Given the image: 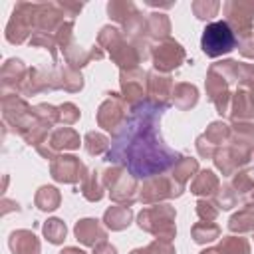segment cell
<instances>
[{
	"label": "cell",
	"instance_id": "6da1fadb",
	"mask_svg": "<svg viewBox=\"0 0 254 254\" xmlns=\"http://www.w3.org/2000/svg\"><path fill=\"white\" fill-rule=\"evenodd\" d=\"M163 109L153 103H139L133 115L117 135L115 145L107 151V161L123 163L133 177H155L173 167L181 155L169 149L157 129Z\"/></svg>",
	"mask_w": 254,
	"mask_h": 254
},
{
	"label": "cell",
	"instance_id": "7a4b0ae2",
	"mask_svg": "<svg viewBox=\"0 0 254 254\" xmlns=\"http://www.w3.org/2000/svg\"><path fill=\"white\" fill-rule=\"evenodd\" d=\"M238 83V62L224 60L218 64H212L206 73V93L208 99L214 103L216 111L224 115L230 107V83Z\"/></svg>",
	"mask_w": 254,
	"mask_h": 254
},
{
	"label": "cell",
	"instance_id": "3957f363",
	"mask_svg": "<svg viewBox=\"0 0 254 254\" xmlns=\"http://www.w3.org/2000/svg\"><path fill=\"white\" fill-rule=\"evenodd\" d=\"M97 42H99V46H103L109 52L111 60L121 69H135L147 58L133 40L129 42L123 36V32L113 28V26H103L99 36H97Z\"/></svg>",
	"mask_w": 254,
	"mask_h": 254
},
{
	"label": "cell",
	"instance_id": "277c9868",
	"mask_svg": "<svg viewBox=\"0 0 254 254\" xmlns=\"http://www.w3.org/2000/svg\"><path fill=\"white\" fill-rule=\"evenodd\" d=\"M175 218L177 212L171 204H155L149 208H143L137 216V224L141 230L161 238V240H173L177 234L175 228Z\"/></svg>",
	"mask_w": 254,
	"mask_h": 254
},
{
	"label": "cell",
	"instance_id": "5b68a950",
	"mask_svg": "<svg viewBox=\"0 0 254 254\" xmlns=\"http://www.w3.org/2000/svg\"><path fill=\"white\" fill-rule=\"evenodd\" d=\"M103 185L109 189V196L117 204L131 206L135 202V192H137V177H133L125 167L115 165L103 171Z\"/></svg>",
	"mask_w": 254,
	"mask_h": 254
},
{
	"label": "cell",
	"instance_id": "8992f818",
	"mask_svg": "<svg viewBox=\"0 0 254 254\" xmlns=\"http://www.w3.org/2000/svg\"><path fill=\"white\" fill-rule=\"evenodd\" d=\"M200 48L208 58H218L236 48V36L226 24V20L206 24L200 40Z\"/></svg>",
	"mask_w": 254,
	"mask_h": 254
},
{
	"label": "cell",
	"instance_id": "52a82bcc",
	"mask_svg": "<svg viewBox=\"0 0 254 254\" xmlns=\"http://www.w3.org/2000/svg\"><path fill=\"white\" fill-rule=\"evenodd\" d=\"M2 115L12 131L18 135H24L38 121L34 115V107H30L26 99L18 97L16 93H8L2 97Z\"/></svg>",
	"mask_w": 254,
	"mask_h": 254
},
{
	"label": "cell",
	"instance_id": "ba28073f",
	"mask_svg": "<svg viewBox=\"0 0 254 254\" xmlns=\"http://www.w3.org/2000/svg\"><path fill=\"white\" fill-rule=\"evenodd\" d=\"M185 190V187L181 183H177L173 179V175H155L145 179V183L139 189V200L143 204H155L167 198H175L181 196Z\"/></svg>",
	"mask_w": 254,
	"mask_h": 254
},
{
	"label": "cell",
	"instance_id": "9c48e42d",
	"mask_svg": "<svg viewBox=\"0 0 254 254\" xmlns=\"http://www.w3.org/2000/svg\"><path fill=\"white\" fill-rule=\"evenodd\" d=\"M36 14H38V4L18 2L12 12V18L6 26V40L10 44L26 42V38L32 34V28L36 26Z\"/></svg>",
	"mask_w": 254,
	"mask_h": 254
},
{
	"label": "cell",
	"instance_id": "30bf717a",
	"mask_svg": "<svg viewBox=\"0 0 254 254\" xmlns=\"http://www.w3.org/2000/svg\"><path fill=\"white\" fill-rule=\"evenodd\" d=\"M107 95L109 97L97 109V125L117 137L127 123V103L119 93H107Z\"/></svg>",
	"mask_w": 254,
	"mask_h": 254
},
{
	"label": "cell",
	"instance_id": "8fae6325",
	"mask_svg": "<svg viewBox=\"0 0 254 254\" xmlns=\"http://www.w3.org/2000/svg\"><path fill=\"white\" fill-rule=\"evenodd\" d=\"M226 24L242 42L252 38V22H254V2L230 0L224 4Z\"/></svg>",
	"mask_w": 254,
	"mask_h": 254
},
{
	"label": "cell",
	"instance_id": "7c38bea8",
	"mask_svg": "<svg viewBox=\"0 0 254 254\" xmlns=\"http://www.w3.org/2000/svg\"><path fill=\"white\" fill-rule=\"evenodd\" d=\"M107 14H109V18H113L115 22H119L123 26V30H125V34H129V38H143L145 18L133 2H125V0L109 2Z\"/></svg>",
	"mask_w": 254,
	"mask_h": 254
},
{
	"label": "cell",
	"instance_id": "4fadbf2b",
	"mask_svg": "<svg viewBox=\"0 0 254 254\" xmlns=\"http://www.w3.org/2000/svg\"><path fill=\"white\" fill-rule=\"evenodd\" d=\"M153 64H155V71H161V73H169L171 69H177L183 62H185V48L173 40V38H167V40H161L153 52Z\"/></svg>",
	"mask_w": 254,
	"mask_h": 254
},
{
	"label": "cell",
	"instance_id": "5bb4252c",
	"mask_svg": "<svg viewBox=\"0 0 254 254\" xmlns=\"http://www.w3.org/2000/svg\"><path fill=\"white\" fill-rule=\"evenodd\" d=\"M147 73L139 67L135 69H121L119 75V83H121V97L125 99V103H129L131 107L143 103L145 93H147Z\"/></svg>",
	"mask_w": 254,
	"mask_h": 254
},
{
	"label": "cell",
	"instance_id": "9a60e30c",
	"mask_svg": "<svg viewBox=\"0 0 254 254\" xmlns=\"http://www.w3.org/2000/svg\"><path fill=\"white\" fill-rule=\"evenodd\" d=\"M232 135V129L230 125L222 123V121H214L206 127V131L196 139V151L200 157L204 159H212L214 153L222 147V143H228Z\"/></svg>",
	"mask_w": 254,
	"mask_h": 254
},
{
	"label": "cell",
	"instance_id": "2e32d148",
	"mask_svg": "<svg viewBox=\"0 0 254 254\" xmlns=\"http://www.w3.org/2000/svg\"><path fill=\"white\" fill-rule=\"evenodd\" d=\"M50 173H52V177L58 183H69V185H73V183L85 179L87 169L73 155H58L50 163Z\"/></svg>",
	"mask_w": 254,
	"mask_h": 254
},
{
	"label": "cell",
	"instance_id": "e0dca14e",
	"mask_svg": "<svg viewBox=\"0 0 254 254\" xmlns=\"http://www.w3.org/2000/svg\"><path fill=\"white\" fill-rule=\"evenodd\" d=\"M173 77L169 73H161V71H149L147 73V95L151 97V103L165 109L171 99H173Z\"/></svg>",
	"mask_w": 254,
	"mask_h": 254
},
{
	"label": "cell",
	"instance_id": "ac0fdd59",
	"mask_svg": "<svg viewBox=\"0 0 254 254\" xmlns=\"http://www.w3.org/2000/svg\"><path fill=\"white\" fill-rule=\"evenodd\" d=\"M230 119L232 121H252L254 119V87L238 83L230 97Z\"/></svg>",
	"mask_w": 254,
	"mask_h": 254
},
{
	"label": "cell",
	"instance_id": "d6986e66",
	"mask_svg": "<svg viewBox=\"0 0 254 254\" xmlns=\"http://www.w3.org/2000/svg\"><path fill=\"white\" fill-rule=\"evenodd\" d=\"M50 89H58V79H56V71H46L40 67H30L22 85V95H36L42 91H50Z\"/></svg>",
	"mask_w": 254,
	"mask_h": 254
},
{
	"label": "cell",
	"instance_id": "ffe728a7",
	"mask_svg": "<svg viewBox=\"0 0 254 254\" xmlns=\"http://www.w3.org/2000/svg\"><path fill=\"white\" fill-rule=\"evenodd\" d=\"M26 73H28V69L24 67V64L20 60H16V58L6 60V64L2 65V73H0L4 95H8L10 91L20 93L22 85H24V79H26Z\"/></svg>",
	"mask_w": 254,
	"mask_h": 254
},
{
	"label": "cell",
	"instance_id": "44dd1931",
	"mask_svg": "<svg viewBox=\"0 0 254 254\" xmlns=\"http://www.w3.org/2000/svg\"><path fill=\"white\" fill-rule=\"evenodd\" d=\"M73 232H75V238L81 244L91 246V248H95L97 244L107 240V230L95 218H81V220H77L75 226H73Z\"/></svg>",
	"mask_w": 254,
	"mask_h": 254
},
{
	"label": "cell",
	"instance_id": "7402d4cb",
	"mask_svg": "<svg viewBox=\"0 0 254 254\" xmlns=\"http://www.w3.org/2000/svg\"><path fill=\"white\" fill-rule=\"evenodd\" d=\"M8 246L14 254H40V242L30 230H14L8 238Z\"/></svg>",
	"mask_w": 254,
	"mask_h": 254
},
{
	"label": "cell",
	"instance_id": "603a6c76",
	"mask_svg": "<svg viewBox=\"0 0 254 254\" xmlns=\"http://www.w3.org/2000/svg\"><path fill=\"white\" fill-rule=\"evenodd\" d=\"M64 56H65V60H67V65H71L73 69H79V67L87 65L91 60H101V58H103V52H101V48H97V46H93L91 50H85V48H81V46H77V44H71V46L64 52Z\"/></svg>",
	"mask_w": 254,
	"mask_h": 254
},
{
	"label": "cell",
	"instance_id": "cb8c5ba5",
	"mask_svg": "<svg viewBox=\"0 0 254 254\" xmlns=\"http://www.w3.org/2000/svg\"><path fill=\"white\" fill-rule=\"evenodd\" d=\"M48 145L52 147L54 153L65 151V149H77L79 147V135L71 127H58L50 133Z\"/></svg>",
	"mask_w": 254,
	"mask_h": 254
},
{
	"label": "cell",
	"instance_id": "d4e9b609",
	"mask_svg": "<svg viewBox=\"0 0 254 254\" xmlns=\"http://www.w3.org/2000/svg\"><path fill=\"white\" fill-rule=\"evenodd\" d=\"M218 189H220V181L208 169L194 175V181L190 183V192L196 194V196H214Z\"/></svg>",
	"mask_w": 254,
	"mask_h": 254
},
{
	"label": "cell",
	"instance_id": "484cf974",
	"mask_svg": "<svg viewBox=\"0 0 254 254\" xmlns=\"http://www.w3.org/2000/svg\"><path fill=\"white\" fill-rule=\"evenodd\" d=\"M198 101V89L192 85V83H187V81H181V83H175V89H173V103L177 109L181 111H189L190 107H194Z\"/></svg>",
	"mask_w": 254,
	"mask_h": 254
},
{
	"label": "cell",
	"instance_id": "4316f807",
	"mask_svg": "<svg viewBox=\"0 0 254 254\" xmlns=\"http://www.w3.org/2000/svg\"><path fill=\"white\" fill-rule=\"evenodd\" d=\"M169 32H171V20L169 16L165 14H151L147 20H145V32H143V38H153V40H167L169 38Z\"/></svg>",
	"mask_w": 254,
	"mask_h": 254
},
{
	"label": "cell",
	"instance_id": "83f0119b",
	"mask_svg": "<svg viewBox=\"0 0 254 254\" xmlns=\"http://www.w3.org/2000/svg\"><path fill=\"white\" fill-rule=\"evenodd\" d=\"M131 218H133V210L125 204H115V206H109L103 214V222L107 228L111 230H123L131 224Z\"/></svg>",
	"mask_w": 254,
	"mask_h": 254
},
{
	"label": "cell",
	"instance_id": "f1b7e54d",
	"mask_svg": "<svg viewBox=\"0 0 254 254\" xmlns=\"http://www.w3.org/2000/svg\"><path fill=\"white\" fill-rule=\"evenodd\" d=\"M56 79H58V87H64L65 91H71V93L83 87V77L79 69H73L71 65H60L56 69Z\"/></svg>",
	"mask_w": 254,
	"mask_h": 254
},
{
	"label": "cell",
	"instance_id": "f546056e",
	"mask_svg": "<svg viewBox=\"0 0 254 254\" xmlns=\"http://www.w3.org/2000/svg\"><path fill=\"white\" fill-rule=\"evenodd\" d=\"M103 189H105V185H103V179L99 177L97 171L87 173L85 179L81 181V194H83L89 202L101 200V198H103Z\"/></svg>",
	"mask_w": 254,
	"mask_h": 254
},
{
	"label": "cell",
	"instance_id": "4dcf8cb0",
	"mask_svg": "<svg viewBox=\"0 0 254 254\" xmlns=\"http://www.w3.org/2000/svg\"><path fill=\"white\" fill-rule=\"evenodd\" d=\"M34 202L40 210L44 212H50V210H56L62 202V194L56 187H40L36 196H34Z\"/></svg>",
	"mask_w": 254,
	"mask_h": 254
},
{
	"label": "cell",
	"instance_id": "1f68e13d",
	"mask_svg": "<svg viewBox=\"0 0 254 254\" xmlns=\"http://www.w3.org/2000/svg\"><path fill=\"white\" fill-rule=\"evenodd\" d=\"M228 228L232 232H238V234L254 232V208L248 206V208H242L236 214H232L230 220H228Z\"/></svg>",
	"mask_w": 254,
	"mask_h": 254
},
{
	"label": "cell",
	"instance_id": "d6a6232c",
	"mask_svg": "<svg viewBox=\"0 0 254 254\" xmlns=\"http://www.w3.org/2000/svg\"><path fill=\"white\" fill-rule=\"evenodd\" d=\"M194 173H198V161L196 159H190V157H181L175 165H173V179L177 183H181L185 187V183L194 177Z\"/></svg>",
	"mask_w": 254,
	"mask_h": 254
},
{
	"label": "cell",
	"instance_id": "836d02e7",
	"mask_svg": "<svg viewBox=\"0 0 254 254\" xmlns=\"http://www.w3.org/2000/svg\"><path fill=\"white\" fill-rule=\"evenodd\" d=\"M190 234H192V240L196 244H208V242H212V240H216L220 236V226L214 224V222L200 220V222H196L192 226Z\"/></svg>",
	"mask_w": 254,
	"mask_h": 254
},
{
	"label": "cell",
	"instance_id": "e575fe53",
	"mask_svg": "<svg viewBox=\"0 0 254 254\" xmlns=\"http://www.w3.org/2000/svg\"><path fill=\"white\" fill-rule=\"evenodd\" d=\"M220 254H250V242L242 236H224L218 244Z\"/></svg>",
	"mask_w": 254,
	"mask_h": 254
},
{
	"label": "cell",
	"instance_id": "d590c367",
	"mask_svg": "<svg viewBox=\"0 0 254 254\" xmlns=\"http://www.w3.org/2000/svg\"><path fill=\"white\" fill-rule=\"evenodd\" d=\"M230 187L236 190V194L246 196V194L254 189V169L236 171L234 177H232V181H230Z\"/></svg>",
	"mask_w": 254,
	"mask_h": 254
},
{
	"label": "cell",
	"instance_id": "8d00e7d4",
	"mask_svg": "<svg viewBox=\"0 0 254 254\" xmlns=\"http://www.w3.org/2000/svg\"><path fill=\"white\" fill-rule=\"evenodd\" d=\"M42 230H44V236L48 238V242H52V244H62L65 240V234H67V228L60 218L46 220Z\"/></svg>",
	"mask_w": 254,
	"mask_h": 254
},
{
	"label": "cell",
	"instance_id": "74e56055",
	"mask_svg": "<svg viewBox=\"0 0 254 254\" xmlns=\"http://www.w3.org/2000/svg\"><path fill=\"white\" fill-rule=\"evenodd\" d=\"M83 145H85V151L89 155H101L105 151H109V139L97 131H89L85 133V139H83Z\"/></svg>",
	"mask_w": 254,
	"mask_h": 254
},
{
	"label": "cell",
	"instance_id": "f35d334b",
	"mask_svg": "<svg viewBox=\"0 0 254 254\" xmlns=\"http://www.w3.org/2000/svg\"><path fill=\"white\" fill-rule=\"evenodd\" d=\"M214 204L220 208V210H230L232 206H236L238 204V194H236V190L230 187V183L228 185H222L218 190H216V194H214Z\"/></svg>",
	"mask_w": 254,
	"mask_h": 254
},
{
	"label": "cell",
	"instance_id": "ab89813d",
	"mask_svg": "<svg viewBox=\"0 0 254 254\" xmlns=\"http://www.w3.org/2000/svg\"><path fill=\"white\" fill-rule=\"evenodd\" d=\"M34 115H36V119H38L40 123H44V125H48V127L60 123L58 107H54V105H50V103H40V105H36V107H34Z\"/></svg>",
	"mask_w": 254,
	"mask_h": 254
},
{
	"label": "cell",
	"instance_id": "60d3db41",
	"mask_svg": "<svg viewBox=\"0 0 254 254\" xmlns=\"http://www.w3.org/2000/svg\"><path fill=\"white\" fill-rule=\"evenodd\" d=\"M218 8H220V2H216V0H196V2H192V12L198 20H208V18L216 16Z\"/></svg>",
	"mask_w": 254,
	"mask_h": 254
},
{
	"label": "cell",
	"instance_id": "b9f144b4",
	"mask_svg": "<svg viewBox=\"0 0 254 254\" xmlns=\"http://www.w3.org/2000/svg\"><path fill=\"white\" fill-rule=\"evenodd\" d=\"M54 38H56V42H58V46L65 52L71 44H73V20H65L58 30H56V34H54Z\"/></svg>",
	"mask_w": 254,
	"mask_h": 254
},
{
	"label": "cell",
	"instance_id": "7bdbcfd3",
	"mask_svg": "<svg viewBox=\"0 0 254 254\" xmlns=\"http://www.w3.org/2000/svg\"><path fill=\"white\" fill-rule=\"evenodd\" d=\"M30 46H42L46 50H50V54L56 58V48H58V42L54 38V34H48V32H34L32 38H30Z\"/></svg>",
	"mask_w": 254,
	"mask_h": 254
},
{
	"label": "cell",
	"instance_id": "ee69618b",
	"mask_svg": "<svg viewBox=\"0 0 254 254\" xmlns=\"http://www.w3.org/2000/svg\"><path fill=\"white\" fill-rule=\"evenodd\" d=\"M220 208L214 204V200H206V198H200L196 202V214L200 220H206V222H212L216 216H218Z\"/></svg>",
	"mask_w": 254,
	"mask_h": 254
},
{
	"label": "cell",
	"instance_id": "f6af8a7d",
	"mask_svg": "<svg viewBox=\"0 0 254 254\" xmlns=\"http://www.w3.org/2000/svg\"><path fill=\"white\" fill-rule=\"evenodd\" d=\"M58 113H60V123L64 125H73L79 119V109L73 103H62L58 107Z\"/></svg>",
	"mask_w": 254,
	"mask_h": 254
},
{
	"label": "cell",
	"instance_id": "bcb514c9",
	"mask_svg": "<svg viewBox=\"0 0 254 254\" xmlns=\"http://www.w3.org/2000/svg\"><path fill=\"white\" fill-rule=\"evenodd\" d=\"M147 248H149L151 254H177V252H175V246L171 244V240L155 238L151 244H147Z\"/></svg>",
	"mask_w": 254,
	"mask_h": 254
},
{
	"label": "cell",
	"instance_id": "7dc6e473",
	"mask_svg": "<svg viewBox=\"0 0 254 254\" xmlns=\"http://www.w3.org/2000/svg\"><path fill=\"white\" fill-rule=\"evenodd\" d=\"M240 54H242L244 58L254 60V38H250V40H246V42L240 44Z\"/></svg>",
	"mask_w": 254,
	"mask_h": 254
},
{
	"label": "cell",
	"instance_id": "c3c4849f",
	"mask_svg": "<svg viewBox=\"0 0 254 254\" xmlns=\"http://www.w3.org/2000/svg\"><path fill=\"white\" fill-rule=\"evenodd\" d=\"M93 254H117V248L105 240V242H101L93 248Z\"/></svg>",
	"mask_w": 254,
	"mask_h": 254
},
{
	"label": "cell",
	"instance_id": "681fc988",
	"mask_svg": "<svg viewBox=\"0 0 254 254\" xmlns=\"http://www.w3.org/2000/svg\"><path fill=\"white\" fill-rule=\"evenodd\" d=\"M60 254H85L81 248H75V246H67V248H64Z\"/></svg>",
	"mask_w": 254,
	"mask_h": 254
},
{
	"label": "cell",
	"instance_id": "f907efd6",
	"mask_svg": "<svg viewBox=\"0 0 254 254\" xmlns=\"http://www.w3.org/2000/svg\"><path fill=\"white\" fill-rule=\"evenodd\" d=\"M244 200H246V202H248V204L254 208V189H252V190H250V192L244 196Z\"/></svg>",
	"mask_w": 254,
	"mask_h": 254
},
{
	"label": "cell",
	"instance_id": "816d5d0a",
	"mask_svg": "<svg viewBox=\"0 0 254 254\" xmlns=\"http://www.w3.org/2000/svg\"><path fill=\"white\" fill-rule=\"evenodd\" d=\"M129 254H151V252H149V248L145 246V248H135V250H131Z\"/></svg>",
	"mask_w": 254,
	"mask_h": 254
},
{
	"label": "cell",
	"instance_id": "f5cc1de1",
	"mask_svg": "<svg viewBox=\"0 0 254 254\" xmlns=\"http://www.w3.org/2000/svg\"><path fill=\"white\" fill-rule=\"evenodd\" d=\"M200 254H220V250H218V248H206V250H202Z\"/></svg>",
	"mask_w": 254,
	"mask_h": 254
},
{
	"label": "cell",
	"instance_id": "db71d44e",
	"mask_svg": "<svg viewBox=\"0 0 254 254\" xmlns=\"http://www.w3.org/2000/svg\"><path fill=\"white\" fill-rule=\"evenodd\" d=\"M252 157H254V153H252Z\"/></svg>",
	"mask_w": 254,
	"mask_h": 254
}]
</instances>
